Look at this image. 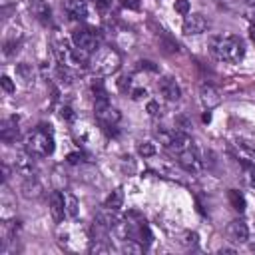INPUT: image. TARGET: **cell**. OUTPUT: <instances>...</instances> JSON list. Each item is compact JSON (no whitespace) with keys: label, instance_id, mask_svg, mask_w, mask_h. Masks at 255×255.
I'll list each match as a JSON object with an SVG mask.
<instances>
[{"label":"cell","instance_id":"cell-12","mask_svg":"<svg viewBox=\"0 0 255 255\" xmlns=\"http://www.w3.org/2000/svg\"><path fill=\"white\" fill-rule=\"evenodd\" d=\"M50 213L56 223H62L66 217V201H64V191H54L50 195Z\"/></svg>","mask_w":255,"mask_h":255},{"label":"cell","instance_id":"cell-10","mask_svg":"<svg viewBox=\"0 0 255 255\" xmlns=\"http://www.w3.org/2000/svg\"><path fill=\"white\" fill-rule=\"evenodd\" d=\"M225 235H227V239L231 243L241 245V243H247V239H249V227H247V223L243 219H233L225 227Z\"/></svg>","mask_w":255,"mask_h":255},{"label":"cell","instance_id":"cell-9","mask_svg":"<svg viewBox=\"0 0 255 255\" xmlns=\"http://www.w3.org/2000/svg\"><path fill=\"white\" fill-rule=\"evenodd\" d=\"M177 161H179V165H181L185 171H189V173H197V171L203 167V159H201V155H199V151H197L195 145H189L187 149L179 151V153H177Z\"/></svg>","mask_w":255,"mask_h":255},{"label":"cell","instance_id":"cell-23","mask_svg":"<svg viewBox=\"0 0 255 255\" xmlns=\"http://www.w3.org/2000/svg\"><path fill=\"white\" fill-rule=\"evenodd\" d=\"M137 151H139V155H143V157H151V155L155 153V145H153V141H141L139 147H137Z\"/></svg>","mask_w":255,"mask_h":255},{"label":"cell","instance_id":"cell-6","mask_svg":"<svg viewBox=\"0 0 255 255\" xmlns=\"http://www.w3.org/2000/svg\"><path fill=\"white\" fill-rule=\"evenodd\" d=\"M90 241H92V239H88V237L82 233V229H80L78 233H72V229L66 227V225L58 229V243H60V247H62L64 251H72V253L90 251Z\"/></svg>","mask_w":255,"mask_h":255},{"label":"cell","instance_id":"cell-11","mask_svg":"<svg viewBox=\"0 0 255 255\" xmlns=\"http://www.w3.org/2000/svg\"><path fill=\"white\" fill-rule=\"evenodd\" d=\"M207 30V20L201 16V14H197V12H189L187 16H185V20H183V34H187V36H195V34H201V32H205Z\"/></svg>","mask_w":255,"mask_h":255},{"label":"cell","instance_id":"cell-24","mask_svg":"<svg viewBox=\"0 0 255 255\" xmlns=\"http://www.w3.org/2000/svg\"><path fill=\"white\" fill-rule=\"evenodd\" d=\"M173 8H175V12H179L181 16H187V14H189V2H187V0H175Z\"/></svg>","mask_w":255,"mask_h":255},{"label":"cell","instance_id":"cell-26","mask_svg":"<svg viewBox=\"0 0 255 255\" xmlns=\"http://www.w3.org/2000/svg\"><path fill=\"white\" fill-rule=\"evenodd\" d=\"M0 82H2V88H4V92L12 94V92L16 90V88H14V84H12V80H10L8 76H2V80H0Z\"/></svg>","mask_w":255,"mask_h":255},{"label":"cell","instance_id":"cell-15","mask_svg":"<svg viewBox=\"0 0 255 255\" xmlns=\"http://www.w3.org/2000/svg\"><path fill=\"white\" fill-rule=\"evenodd\" d=\"M30 10L32 14L36 16V20H40L42 24H48L52 20V12H50V6L44 2V0H34L30 4Z\"/></svg>","mask_w":255,"mask_h":255},{"label":"cell","instance_id":"cell-1","mask_svg":"<svg viewBox=\"0 0 255 255\" xmlns=\"http://www.w3.org/2000/svg\"><path fill=\"white\" fill-rule=\"evenodd\" d=\"M209 52L221 62L237 64L245 56V44L235 34H221L209 40Z\"/></svg>","mask_w":255,"mask_h":255},{"label":"cell","instance_id":"cell-17","mask_svg":"<svg viewBox=\"0 0 255 255\" xmlns=\"http://www.w3.org/2000/svg\"><path fill=\"white\" fill-rule=\"evenodd\" d=\"M16 76L20 78V82H22L26 88L34 86V78H36V74H34V70H32L30 64H18V66H16Z\"/></svg>","mask_w":255,"mask_h":255},{"label":"cell","instance_id":"cell-16","mask_svg":"<svg viewBox=\"0 0 255 255\" xmlns=\"http://www.w3.org/2000/svg\"><path fill=\"white\" fill-rule=\"evenodd\" d=\"M16 231H18V221L10 219V221H4L0 225V239H2V247L8 245L14 237H16Z\"/></svg>","mask_w":255,"mask_h":255},{"label":"cell","instance_id":"cell-19","mask_svg":"<svg viewBox=\"0 0 255 255\" xmlns=\"http://www.w3.org/2000/svg\"><path fill=\"white\" fill-rule=\"evenodd\" d=\"M0 133H2V139H4V141H14V139L18 137V124H16V120H14V118L6 120V122L2 124Z\"/></svg>","mask_w":255,"mask_h":255},{"label":"cell","instance_id":"cell-27","mask_svg":"<svg viewBox=\"0 0 255 255\" xmlns=\"http://www.w3.org/2000/svg\"><path fill=\"white\" fill-rule=\"evenodd\" d=\"M124 6L131 8V10H137L139 8V0H124Z\"/></svg>","mask_w":255,"mask_h":255},{"label":"cell","instance_id":"cell-30","mask_svg":"<svg viewBox=\"0 0 255 255\" xmlns=\"http://www.w3.org/2000/svg\"><path fill=\"white\" fill-rule=\"evenodd\" d=\"M249 36H251V40L255 42V24H251V28H249Z\"/></svg>","mask_w":255,"mask_h":255},{"label":"cell","instance_id":"cell-20","mask_svg":"<svg viewBox=\"0 0 255 255\" xmlns=\"http://www.w3.org/2000/svg\"><path fill=\"white\" fill-rule=\"evenodd\" d=\"M122 205H124V191H122V189H114V191L106 197V201H104V207L110 209V211H118Z\"/></svg>","mask_w":255,"mask_h":255},{"label":"cell","instance_id":"cell-18","mask_svg":"<svg viewBox=\"0 0 255 255\" xmlns=\"http://www.w3.org/2000/svg\"><path fill=\"white\" fill-rule=\"evenodd\" d=\"M40 191H42V185L38 183V179L32 177V175H28V179L22 183V195L28 197V199H32V197H38Z\"/></svg>","mask_w":255,"mask_h":255},{"label":"cell","instance_id":"cell-2","mask_svg":"<svg viewBox=\"0 0 255 255\" xmlns=\"http://www.w3.org/2000/svg\"><path fill=\"white\" fill-rule=\"evenodd\" d=\"M88 64H90V70H92L96 76L104 78V76H112V74H116V72L120 70L122 58H120V54H118L112 46H100V48L90 56Z\"/></svg>","mask_w":255,"mask_h":255},{"label":"cell","instance_id":"cell-8","mask_svg":"<svg viewBox=\"0 0 255 255\" xmlns=\"http://www.w3.org/2000/svg\"><path fill=\"white\" fill-rule=\"evenodd\" d=\"M64 10L72 20L78 22H88L94 14L92 4L88 0H64Z\"/></svg>","mask_w":255,"mask_h":255},{"label":"cell","instance_id":"cell-29","mask_svg":"<svg viewBox=\"0 0 255 255\" xmlns=\"http://www.w3.org/2000/svg\"><path fill=\"white\" fill-rule=\"evenodd\" d=\"M96 2V6H100V8H108L110 4H112V0H94Z\"/></svg>","mask_w":255,"mask_h":255},{"label":"cell","instance_id":"cell-14","mask_svg":"<svg viewBox=\"0 0 255 255\" xmlns=\"http://www.w3.org/2000/svg\"><path fill=\"white\" fill-rule=\"evenodd\" d=\"M199 102L203 104V108H205V110H211V108L219 106L221 96H219V92H217L213 86L203 84V86L199 88Z\"/></svg>","mask_w":255,"mask_h":255},{"label":"cell","instance_id":"cell-28","mask_svg":"<svg viewBox=\"0 0 255 255\" xmlns=\"http://www.w3.org/2000/svg\"><path fill=\"white\" fill-rule=\"evenodd\" d=\"M62 118H66V120H74V114H72V110L66 106V108H62Z\"/></svg>","mask_w":255,"mask_h":255},{"label":"cell","instance_id":"cell-3","mask_svg":"<svg viewBox=\"0 0 255 255\" xmlns=\"http://www.w3.org/2000/svg\"><path fill=\"white\" fill-rule=\"evenodd\" d=\"M24 147L34 155V157H48L54 153V135L52 129L48 126H38L36 129H32L26 139H24Z\"/></svg>","mask_w":255,"mask_h":255},{"label":"cell","instance_id":"cell-13","mask_svg":"<svg viewBox=\"0 0 255 255\" xmlns=\"http://www.w3.org/2000/svg\"><path fill=\"white\" fill-rule=\"evenodd\" d=\"M159 92H161V96H163L167 102H177V100L181 98V88H179L177 82H175L173 78H169V76H165V78L159 80Z\"/></svg>","mask_w":255,"mask_h":255},{"label":"cell","instance_id":"cell-22","mask_svg":"<svg viewBox=\"0 0 255 255\" xmlns=\"http://www.w3.org/2000/svg\"><path fill=\"white\" fill-rule=\"evenodd\" d=\"M227 197H229V201H231V205H233V209H235V211H239V213H243V211H245V197H243L237 189H229Z\"/></svg>","mask_w":255,"mask_h":255},{"label":"cell","instance_id":"cell-21","mask_svg":"<svg viewBox=\"0 0 255 255\" xmlns=\"http://www.w3.org/2000/svg\"><path fill=\"white\" fill-rule=\"evenodd\" d=\"M64 201H66V217L76 219L78 217V199L70 191H64Z\"/></svg>","mask_w":255,"mask_h":255},{"label":"cell","instance_id":"cell-25","mask_svg":"<svg viewBox=\"0 0 255 255\" xmlns=\"http://www.w3.org/2000/svg\"><path fill=\"white\" fill-rule=\"evenodd\" d=\"M245 173H247L249 183L255 187V163H247V165H245Z\"/></svg>","mask_w":255,"mask_h":255},{"label":"cell","instance_id":"cell-4","mask_svg":"<svg viewBox=\"0 0 255 255\" xmlns=\"http://www.w3.org/2000/svg\"><path fill=\"white\" fill-rule=\"evenodd\" d=\"M52 48H54V56H56L58 64L64 66V68H70V70H78V68H82L90 60L76 46H70L68 40H64V38L54 40L52 42Z\"/></svg>","mask_w":255,"mask_h":255},{"label":"cell","instance_id":"cell-7","mask_svg":"<svg viewBox=\"0 0 255 255\" xmlns=\"http://www.w3.org/2000/svg\"><path fill=\"white\" fill-rule=\"evenodd\" d=\"M94 110H96V120H98L100 126L106 128V129L116 128L118 122L122 120V114L110 104L108 98H104V100H96V108H94Z\"/></svg>","mask_w":255,"mask_h":255},{"label":"cell","instance_id":"cell-5","mask_svg":"<svg viewBox=\"0 0 255 255\" xmlns=\"http://www.w3.org/2000/svg\"><path fill=\"white\" fill-rule=\"evenodd\" d=\"M72 44L90 58L100 48V34L90 26H80L72 32Z\"/></svg>","mask_w":255,"mask_h":255}]
</instances>
